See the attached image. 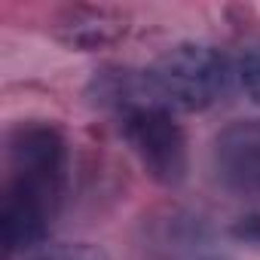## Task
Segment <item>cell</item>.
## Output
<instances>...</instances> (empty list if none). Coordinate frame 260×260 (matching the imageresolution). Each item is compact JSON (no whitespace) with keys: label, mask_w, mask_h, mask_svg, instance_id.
<instances>
[{"label":"cell","mask_w":260,"mask_h":260,"mask_svg":"<svg viewBox=\"0 0 260 260\" xmlns=\"http://www.w3.org/2000/svg\"><path fill=\"white\" fill-rule=\"evenodd\" d=\"M214 169L223 187L260 199V119L230 122L214 138Z\"/></svg>","instance_id":"cell-4"},{"label":"cell","mask_w":260,"mask_h":260,"mask_svg":"<svg viewBox=\"0 0 260 260\" xmlns=\"http://www.w3.org/2000/svg\"><path fill=\"white\" fill-rule=\"evenodd\" d=\"M230 61L208 43H178L141 71L147 104L166 110H205L230 86Z\"/></svg>","instance_id":"cell-1"},{"label":"cell","mask_w":260,"mask_h":260,"mask_svg":"<svg viewBox=\"0 0 260 260\" xmlns=\"http://www.w3.org/2000/svg\"><path fill=\"white\" fill-rule=\"evenodd\" d=\"M122 138L132 147L141 169L162 187H178L190 169V150L181 122L175 113L156 104H141L125 110L122 116Z\"/></svg>","instance_id":"cell-3"},{"label":"cell","mask_w":260,"mask_h":260,"mask_svg":"<svg viewBox=\"0 0 260 260\" xmlns=\"http://www.w3.org/2000/svg\"><path fill=\"white\" fill-rule=\"evenodd\" d=\"M128 31L125 16L113 10H74L58 22V37L74 49H101L116 43Z\"/></svg>","instance_id":"cell-5"},{"label":"cell","mask_w":260,"mask_h":260,"mask_svg":"<svg viewBox=\"0 0 260 260\" xmlns=\"http://www.w3.org/2000/svg\"><path fill=\"white\" fill-rule=\"evenodd\" d=\"M22 260H110V254L92 242H55L34 248Z\"/></svg>","instance_id":"cell-6"},{"label":"cell","mask_w":260,"mask_h":260,"mask_svg":"<svg viewBox=\"0 0 260 260\" xmlns=\"http://www.w3.org/2000/svg\"><path fill=\"white\" fill-rule=\"evenodd\" d=\"M68 181V141L52 122H19L7 138V184L43 205L52 217L61 205Z\"/></svg>","instance_id":"cell-2"},{"label":"cell","mask_w":260,"mask_h":260,"mask_svg":"<svg viewBox=\"0 0 260 260\" xmlns=\"http://www.w3.org/2000/svg\"><path fill=\"white\" fill-rule=\"evenodd\" d=\"M236 233L239 236H245V239H260V217H242V223L236 226Z\"/></svg>","instance_id":"cell-8"},{"label":"cell","mask_w":260,"mask_h":260,"mask_svg":"<svg viewBox=\"0 0 260 260\" xmlns=\"http://www.w3.org/2000/svg\"><path fill=\"white\" fill-rule=\"evenodd\" d=\"M236 80H239V86H242V92L254 101V104H260V46H251V49H245L242 55H239V61H236Z\"/></svg>","instance_id":"cell-7"}]
</instances>
